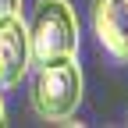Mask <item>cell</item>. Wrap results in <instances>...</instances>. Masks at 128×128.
<instances>
[{"label": "cell", "instance_id": "1", "mask_svg": "<svg viewBox=\"0 0 128 128\" xmlns=\"http://www.w3.org/2000/svg\"><path fill=\"white\" fill-rule=\"evenodd\" d=\"M82 103V68L75 57L39 60L32 75V107L43 121H71Z\"/></svg>", "mask_w": 128, "mask_h": 128}, {"label": "cell", "instance_id": "2", "mask_svg": "<svg viewBox=\"0 0 128 128\" xmlns=\"http://www.w3.org/2000/svg\"><path fill=\"white\" fill-rule=\"evenodd\" d=\"M25 28H28V46L36 64L78 54V18L71 0H36Z\"/></svg>", "mask_w": 128, "mask_h": 128}, {"label": "cell", "instance_id": "3", "mask_svg": "<svg viewBox=\"0 0 128 128\" xmlns=\"http://www.w3.org/2000/svg\"><path fill=\"white\" fill-rule=\"evenodd\" d=\"M32 68V46H28V28L22 14L0 22V92L18 89Z\"/></svg>", "mask_w": 128, "mask_h": 128}, {"label": "cell", "instance_id": "4", "mask_svg": "<svg viewBox=\"0 0 128 128\" xmlns=\"http://www.w3.org/2000/svg\"><path fill=\"white\" fill-rule=\"evenodd\" d=\"M92 32L110 57L128 60V0H92Z\"/></svg>", "mask_w": 128, "mask_h": 128}, {"label": "cell", "instance_id": "5", "mask_svg": "<svg viewBox=\"0 0 128 128\" xmlns=\"http://www.w3.org/2000/svg\"><path fill=\"white\" fill-rule=\"evenodd\" d=\"M14 14H22V0H0V22L14 18Z\"/></svg>", "mask_w": 128, "mask_h": 128}, {"label": "cell", "instance_id": "6", "mask_svg": "<svg viewBox=\"0 0 128 128\" xmlns=\"http://www.w3.org/2000/svg\"><path fill=\"white\" fill-rule=\"evenodd\" d=\"M4 118H7V114H4V96H0V124H4Z\"/></svg>", "mask_w": 128, "mask_h": 128}]
</instances>
